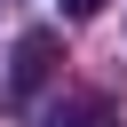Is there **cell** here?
<instances>
[{
    "label": "cell",
    "mask_w": 127,
    "mask_h": 127,
    "mask_svg": "<svg viewBox=\"0 0 127 127\" xmlns=\"http://www.w3.org/2000/svg\"><path fill=\"white\" fill-rule=\"evenodd\" d=\"M56 71V32H24L16 40V64H8V103H32Z\"/></svg>",
    "instance_id": "6da1fadb"
},
{
    "label": "cell",
    "mask_w": 127,
    "mask_h": 127,
    "mask_svg": "<svg viewBox=\"0 0 127 127\" xmlns=\"http://www.w3.org/2000/svg\"><path fill=\"white\" fill-rule=\"evenodd\" d=\"M48 127H119V111H111V95H64L48 111Z\"/></svg>",
    "instance_id": "7a4b0ae2"
},
{
    "label": "cell",
    "mask_w": 127,
    "mask_h": 127,
    "mask_svg": "<svg viewBox=\"0 0 127 127\" xmlns=\"http://www.w3.org/2000/svg\"><path fill=\"white\" fill-rule=\"evenodd\" d=\"M64 8H71V16H95V8H103V0H64Z\"/></svg>",
    "instance_id": "3957f363"
}]
</instances>
